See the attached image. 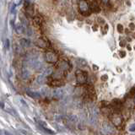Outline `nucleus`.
Returning <instances> with one entry per match:
<instances>
[{
    "label": "nucleus",
    "instance_id": "10",
    "mask_svg": "<svg viewBox=\"0 0 135 135\" xmlns=\"http://www.w3.org/2000/svg\"><path fill=\"white\" fill-rule=\"evenodd\" d=\"M62 95H63V92L61 89H57V90H55L53 91V97L56 99H60L62 97Z\"/></svg>",
    "mask_w": 135,
    "mask_h": 135
},
{
    "label": "nucleus",
    "instance_id": "25",
    "mask_svg": "<svg viewBox=\"0 0 135 135\" xmlns=\"http://www.w3.org/2000/svg\"><path fill=\"white\" fill-rule=\"evenodd\" d=\"M101 79H102V80H107V75H104V76H102V77H101Z\"/></svg>",
    "mask_w": 135,
    "mask_h": 135
},
{
    "label": "nucleus",
    "instance_id": "7",
    "mask_svg": "<svg viewBox=\"0 0 135 135\" xmlns=\"http://www.w3.org/2000/svg\"><path fill=\"white\" fill-rule=\"evenodd\" d=\"M57 68L59 69H62L63 71H68V70H70V65L69 63L66 62V61H61L60 62L58 63Z\"/></svg>",
    "mask_w": 135,
    "mask_h": 135
},
{
    "label": "nucleus",
    "instance_id": "20",
    "mask_svg": "<svg viewBox=\"0 0 135 135\" xmlns=\"http://www.w3.org/2000/svg\"><path fill=\"white\" fill-rule=\"evenodd\" d=\"M129 130L131 131V132H135V123L132 124L129 127Z\"/></svg>",
    "mask_w": 135,
    "mask_h": 135
},
{
    "label": "nucleus",
    "instance_id": "14",
    "mask_svg": "<svg viewBox=\"0 0 135 135\" xmlns=\"http://www.w3.org/2000/svg\"><path fill=\"white\" fill-rule=\"evenodd\" d=\"M20 45L23 46V47H27L30 46V41L26 39H21L20 40Z\"/></svg>",
    "mask_w": 135,
    "mask_h": 135
},
{
    "label": "nucleus",
    "instance_id": "21",
    "mask_svg": "<svg viewBox=\"0 0 135 135\" xmlns=\"http://www.w3.org/2000/svg\"><path fill=\"white\" fill-rule=\"evenodd\" d=\"M41 93H42V94H43V95H47V93H48V90H47V89H46V88L42 89V90H41Z\"/></svg>",
    "mask_w": 135,
    "mask_h": 135
},
{
    "label": "nucleus",
    "instance_id": "13",
    "mask_svg": "<svg viewBox=\"0 0 135 135\" xmlns=\"http://www.w3.org/2000/svg\"><path fill=\"white\" fill-rule=\"evenodd\" d=\"M51 84H52V86L59 87V86H61V85H63V82L61 81V79H56V80H54V81H52Z\"/></svg>",
    "mask_w": 135,
    "mask_h": 135
},
{
    "label": "nucleus",
    "instance_id": "23",
    "mask_svg": "<svg viewBox=\"0 0 135 135\" xmlns=\"http://www.w3.org/2000/svg\"><path fill=\"white\" fill-rule=\"evenodd\" d=\"M129 27H130V29H131V30H132V31H133L134 28H135V26H134V24H133V23H131V24H129Z\"/></svg>",
    "mask_w": 135,
    "mask_h": 135
},
{
    "label": "nucleus",
    "instance_id": "8",
    "mask_svg": "<svg viewBox=\"0 0 135 135\" xmlns=\"http://www.w3.org/2000/svg\"><path fill=\"white\" fill-rule=\"evenodd\" d=\"M65 72L66 71H63L62 69H57V70L53 74V78L55 79H62L65 76Z\"/></svg>",
    "mask_w": 135,
    "mask_h": 135
},
{
    "label": "nucleus",
    "instance_id": "3",
    "mask_svg": "<svg viewBox=\"0 0 135 135\" xmlns=\"http://www.w3.org/2000/svg\"><path fill=\"white\" fill-rule=\"evenodd\" d=\"M76 80L79 84H83L87 81V74L85 72L78 70L76 72Z\"/></svg>",
    "mask_w": 135,
    "mask_h": 135
},
{
    "label": "nucleus",
    "instance_id": "12",
    "mask_svg": "<svg viewBox=\"0 0 135 135\" xmlns=\"http://www.w3.org/2000/svg\"><path fill=\"white\" fill-rule=\"evenodd\" d=\"M90 10H92L93 12H100V8H99V6L97 5V4L95 3H91L90 5Z\"/></svg>",
    "mask_w": 135,
    "mask_h": 135
},
{
    "label": "nucleus",
    "instance_id": "18",
    "mask_svg": "<svg viewBox=\"0 0 135 135\" xmlns=\"http://www.w3.org/2000/svg\"><path fill=\"white\" fill-rule=\"evenodd\" d=\"M16 29V31L18 32L19 34H20V33H23L24 32V28H23V26H21V25H18L17 26V28H15Z\"/></svg>",
    "mask_w": 135,
    "mask_h": 135
},
{
    "label": "nucleus",
    "instance_id": "17",
    "mask_svg": "<svg viewBox=\"0 0 135 135\" xmlns=\"http://www.w3.org/2000/svg\"><path fill=\"white\" fill-rule=\"evenodd\" d=\"M22 74H23V78H24V79H27V78H29V76H30L29 71H28L27 69H23V73H22Z\"/></svg>",
    "mask_w": 135,
    "mask_h": 135
},
{
    "label": "nucleus",
    "instance_id": "29",
    "mask_svg": "<svg viewBox=\"0 0 135 135\" xmlns=\"http://www.w3.org/2000/svg\"><path fill=\"white\" fill-rule=\"evenodd\" d=\"M133 100H134V103H135V93H134V95H133Z\"/></svg>",
    "mask_w": 135,
    "mask_h": 135
},
{
    "label": "nucleus",
    "instance_id": "1",
    "mask_svg": "<svg viewBox=\"0 0 135 135\" xmlns=\"http://www.w3.org/2000/svg\"><path fill=\"white\" fill-rule=\"evenodd\" d=\"M78 7H79V10L84 15H89L90 14V8L89 6L88 3L85 0H80L78 3Z\"/></svg>",
    "mask_w": 135,
    "mask_h": 135
},
{
    "label": "nucleus",
    "instance_id": "22",
    "mask_svg": "<svg viewBox=\"0 0 135 135\" xmlns=\"http://www.w3.org/2000/svg\"><path fill=\"white\" fill-rule=\"evenodd\" d=\"M5 46H6V48H7V49L9 48V41H8V39L6 40V43H5Z\"/></svg>",
    "mask_w": 135,
    "mask_h": 135
},
{
    "label": "nucleus",
    "instance_id": "27",
    "mask_svg": "<svg viewBox=\"0 0 135 135\" xmlns=\"http://www.w3.org/2000/svg\"><path fill=\"white\" fill-rule=\"evenodd\" d=\"M120 54H121V57H125V52H120Z\"/></svg>",
    "mask_w": 135,
    "mask_h": 135
},
{
    "label": "nucleus",
    "instance_id": "26",
    "mask_svg": "<svg viewBox=\"0 0 135 135\" xmlns=\"http://www.w3.org/2000/svg\"><path fill=\"white\" fill-rule=\"evenodd\" d=\"M101 1H102V3H105V4H107V3H109V0H101Z\"/></svg>",
    "mask_w": 135,
    "mask_h": 135
},
{
    "label": "nucleus",
    "instance_id": "9",
    "mask_svg": "<svg viewBox=\"0 0 135 135\" xmlns=\"http://www.w3.org/2000/svg\"><path fill=\"white\" fill-rule=\"evenodd\" d=\"M36 44L37 46H39V47H41V48H46L48 46L47 42H46V41H44L43 39H41V38H40V39L37 40Z\"/></svg>",
    "mask_w": 135,
    "mask_h": 135
},
{
    "label": "nucleus",
    "instance_id": "28",
    "mask_svg": "<svg viewBox=\"0 0 135 135\" xmlns=\"http://www.w3.org/2000/svg\"><path fill=\"white\" fill-rule=\"evenodd\" d=\"M93 68H94V70H97V69H98V67H97V66H95V65H94V66H93Z\"/></svg>",
    "mask_w": 135,
    "mask_h": 135
},
{
    "label": "nucleus",
    "instance_id": "16",
    "mask_svg": "<svg viewBox=\"0 0 135 135\" xmlns=\"http://www.w3.org/2000/svg\"><path fill=\"white\" fill-rule=\"evenodd\" d=\"M52 72H53L52 68H47V69H46L44 74H45L46 76H48V75H51V74H52Z\"/></svg>",
    "mask_w": 135,
    "mask_h": 135
},
{
    "label": "nucleus",
    "instance_id": "4",
    "mask_svg": "<svg viewBox=\"0 0 135 135\" xmlns=\"http://www.w3.org/2000/svg\"><path fill=\"white\" fill-rule=\"evenodd\" d=\"M111 122L115 127L119 128V127H121L122 124V117L117 113L111 114Z\"/></svg>",
    "mask_w": 135,
    "mask_h": 135
},
{
    "label": "nucleus",
    "instance_id": "2",
    "mask_svg": "<svg viewBox=\"0 0 135 135\" xmlns=\"http://www.w3.org/2000/svg\"><path fill=\"white\" fill-rule=\"evenodd\" d=\"M45 60L49 63H55L58 60V56L53 52H46L45 53Z\"/></svg>",
    "mask_w": 135,
    "mask_h": 135
},
{
    "label": "nucleus",
    "instance_id": "5",
    "mask_svg": "<svg viewBox=\"0 0 135 135\" xmlns=\"http://www.w3.org/2000/svg\"><path fill=\"white\" fill-rule=\"evenodd\" d=\"M102 129L103 131L107 134H112L115 132V128H114L113 124L110 123L108 122H102Z\"/></svg>",
    "mask_w": 135,
    "mask_h": 135
},
{
    "label": "nucleus",
    "instance_id": "15",
    "mask_svg": "<svg viewBox=\"0 0 135 135\" xmlns=\"http://www.w3.org/2000/svg\"><path fill=\"white\" fill-rule=\"evenodd\" d=\"M45 80H46V75L44 74L40 75L39 77L37 78V82L39 84H43L45 82Z\"/></svg>",
    "mask_w": 135,
    "mask_h": 135
},
{
    "label": "nucleus",
    "instance_id": "24",
    "mask_svg": "<svg viewBox=\"0 0 135 135\" xmlns=\"http://www.w3.org/2000/svg\"><path fill=\"white\" fill-rule=\"evenodd\" d=\"M117 27H118V31H119V32H122V25H117Z\"/></svg>",
    "mask_w": 135,
    "mask_h": 135
},
{
    "label": "nucleus",
    "instance_id": "30",
    "mask_svg": "<svg viewBox=\"0 0 135 135\" xmlns=\"http://www.w3.org/2000/svg\"><path fill=\"white\" fill-rule=\"evenodd\" d=\"M128 50H131V46H128Z\"/></svg>",
    "mask_w": 135,
    "mask_h": 135
},
{
    "label": "nucleus",
    "instance_id": "11",
    "mask_svg": "<svg viewBox=\"0 0 135 135\" xmlns=\"http://www.w3.org/2000/svg\"><path fill=\"white\" fill-rule=\"evenodd\" d=\"M27 94L29 95V96H31V98H34V99H39L41 97L39 93H36V92H32V91L27 90Z\"/></svg>",
    "mask_w": 135,
    "mask_h": 135
},
{
    "label": "nucleus",
    "instance_id": "6",
    "mask_svg": "<svg viewBox=\"0 0 135 135\" xmlns=\"http://www.w3.org/2000/svg\"><path fill=\"white\" fill-rule=\"evenodd\" d=\"M87 118H88V122H90V124L91 125H94L97 122V117L95 116L94 114H93L90 110H89V112L87 113Z\"/></svg>",
    "mask_w": 135,
    "mask_h": 135
},
{
    "label": "nucleus",
    "instance_id": "19",
    "mask_svg": "<svg viewBox=\"0 0 135 135\" xmlns=\"http://www.w3.org/2000/svg\"><path fill=\"white\" fill-rule=\"evenodd\" d=\"M70 121L73 122H78V117L76 115H71L70 116Z\"/></svg>",
    "mask_w": 135,
    "mask_h": 135
}]
</instances>
